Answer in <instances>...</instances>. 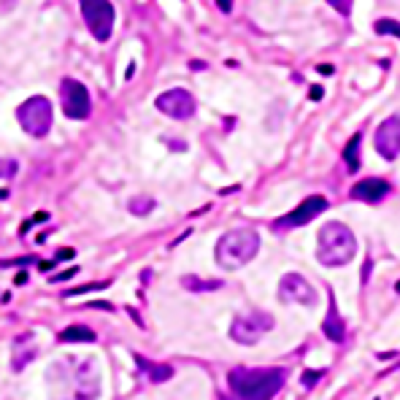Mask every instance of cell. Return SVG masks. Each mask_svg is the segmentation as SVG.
<instances>
[{"mask_svg":"<svg viewBox=\"0 0 400 400\" xmlns=\"http://www.w3.org/2000/svg\"><path fill=\"white\" fill-rule=\"evenodd\" d=\"M0 198H9V192H0Z\"/></svg>","mask_w":400,"mask_h":400,"instance_id":"cell-31","label":"cell"},{"mask_svg":"<svg viewBox=\"0 0 400 400\" xmlns=\"http://www.w3.org/2000/svg\"><path fill=\"white\" fill-rule=\"evenodd\" d=\"M376 152L384 157V160H398L400 154V117H389L376 127L374 135Z\"/></svg>","mask_w":400,"mask_h":400,"instance_id":"cell-12","label":"cell"},{"mask_svg":"<svg viewBox=\"0 0 400 400\" xmlns=\"http://www.w3.org/2000/svg\"><path fill=\"white\" fill-rule=\"evenodd\" d=\"M357 254V238L344 222H327L317 236V257L322 265H347Z\"/></svg>","mask_w":400,"mask_h":400,"instance_id":"cell-3","label":"cell"},{"mask_svg":"<svg viewBox=\"0 0 400 400\" xmlns=\"http://www.w3.org/2000/svg\"><path fill=\"white\" fill-rule=\"evenodd\" d=\"M57 260H73V249H60V252H57Z\"/></svg>","mask_w":400,"mask_h":400,"instance_id":"cell-27","label":"cell"},{"mask_svg":"<svg viewBox=\"0 0 400 400\" xmlns=\"http://www.w3.org/2000/svg\"><path fill=\"white\" fill-rule=\"evenodd\" d=\"M16 120L22 125V130L33 138H43L52 130V103L43 95L27 98L22 106L16 108Z\"/></svg>","mask_w":400,"mask_h":400,"instance_id":"cell-5","label":"cell"},{"mask_svg":"<svg viewBox=\"0 0 400 400\" xmlns=\"http://www.w3.org/2000/svg\"><path fill=\"white\" fill-rule=\"evenodd\" d=\"M389 184L384 179H362L352 187V198L362 200V203H379L389 195Z\"/></svg>","mask_w":400,"mask_h":400,"instance_id":"cell-13","label":"cell"},{"mask_svg":"<svg viewBox=\"0 0 400 400\" xmlns=\"http://www.w3.org/2000/svg\"><path fill=\"white\" fill-rule=\"evenodd\" d=\"M317 379H322V371H306V374L300 376V381L306 384V387H314V381Z\"/></svg>","mask_w":400,"mask_h":400,"instance_id":"cell-23","label":"cell"},{"mask_svg":"<svg viewBox=\"0 0 400 400\" xmlns=\"http://www.w3.org/2000/svg\"><path fill=\"white\" fill-rule=\"evenodd\" d=\"M76 276V268H70V270H65V273H57V276H52V281H68Z\"/></svg>","mask_w":400,"mask_h":400,"instance_id":"cell-26","label":"cell"},{"mask_svg":"<svg viewBox=\"0 0 400 400\" xmlns=\"http://www.w3.org/2000/svg\"><path fill=\"white\" fill-rule=\"evenodd\" d=\"M181 287L189 290V293H214V290H222V281L219 279H200V276H184L181 279Z\"/></svg>","mask_w":400,"mask_h":400,"instance_id":"cell-18","label":"cell"},{"mask_svg":"<svg viewBox=\"0 0 400 400\" xmlns=\"http://www.w3.org/2000/svg\"><path fill=\"white\" fill-rule=\"evenodd\" d=\"M106 284H84V287H76V290H70L65 293V298H73V295H81V293H93V290H103Z\"/></svg>","mask_w":400,"mask_h":400,"instance_id":"cell-22","label":"cell"},{"mask_svg":"<svg viewBox=\"0 0 400 400\" xmlns=\"http://www.w3.org/2000/svg\"><path fill=\"white\" fill-rule=\"evenodd\" d=\"M52 400H98L100 368L93 357H63L46 371Z\"/></svg>","mask_w":400,"mask_h":400,"instance_id":"cell-1","label":"cell"},{"mask_svg":"<svg viewBox=\"0 0 400 400\" xmlns=\"http://www.w3.org/2000/svg\"><path fill=\"white\" fill-rule=\"evenodd\" d=\"M219 400H227V398H219Z\"/></svg>","mask_w":400,"mask_h":400,"instance_id":"cell-32","label":"cell"},{"mask_svg":"<svg viewBox=\"0 0 400 400\" xmlns=\"http://www.w3.org/2000/svg\"><path fill=\"white\" fill-rule=\"evenodd\" d=\"M135 216H147L152 209H154V198H147V195H138V198L130 200V206H127Z\"/></svg>","mask_w":400,"mask_h":400,"instance_id":"cell-19","label":"cell"},{"mask_svg":"<svg viewBox=\"0 0 400 400\" xmlns=\"http://www.w3.org/2000/svg\"><path fill=\"white\" fill-rule=\"evenodd\" d=\"M154 106H157V111H160V114L171 117V120H189V117L195 114L198 103H195L192 93L181 90V87H174V90H168V93L157 95Z\"/></svg>","mask_w":400,"mask_h":400,"instance_id":"cell-9","label":"cell"},{"mask_svg":"<svg viewBox=\"0 0 400 400\" xmlns=\"http://www.w3.org/2000/svg\"><path fill=\"white\" fill-rule=\"evenodd\" d=\"M257 252H260V233L249 227L230 230L216 241V265L225 270H238L246 263H252Z\"/></svg>","mask_w":400,"mask_h":400,"instance_id":"cell-4","label":"cell"},{"mask_svg":"<svg viewBox=\"0 0 400 400\" xmlns=\"http://www.w3.org/2000/svg\"><path fill=\"white\" fill-rule=\"evenodd\" d=\"M57 341L60 344H93L95 333L90 327H84V325H70V327H65L63 333L57 335Z\"/></svg>","mask_w":400,"mask_h":400,"instance_id":"cell-16","label":"cell"},{"mask_svg":"<svg viewBox=\"0 0 400 400\" xmlns=\"http://www.w3.org/2000/svg\"><path fill=\"white\" fill-rule=\"evenodd\" d=\"M327 198H322V195H311V198H306L300 206H295L293 211L287 214V216H281V219H276L273 222V227L276 230H290V227H303L308 225L311 219H317L322 211H327Z\"/></svg>","mask_w":400,"mask_h":400,"instance_id":"cell-10","label":"cell"},{"mask_svg":"<svg viewBox=\"0 0 400 400\" xmlns=\"http://www.w3.org/2000/svg\"><path fill=\"white\" fill-rule=\"evenodd\" d=\"M330 6H333L335 11H341V14L352 11V3H349V0H347V3H341V0H330Z\"/></svg>","mask_w":400,"mask_h":400,"instance_id":"cell-25","label":"cell"},{"mask_svg":"<svg viewBox=\"0 0 400 400\" xmlns=\"http://www.w3.org/2000/svg\"><path fill=\"white\" fill-rule=\"evenodd\" d=\"M216 6H219V11H225V14L233 11V3H216Z\"/></svg>","mask_w":400,"mask_h":400,"instance_id":"cell-28","label":"cell"},{"mask_svg":"<svg viewBox=\"0 0 400 400\" xmlns=\"http://www.w3.org/2000/svg\"><path fill=\"white\" fill-rule=\"evenodd\" d=\"M81 16L90 27V33L95 36V41L106 43L114 33V6L106 0H84L81 3Z\"/></svg>","mask_w":400,"mask_h":400,"instance_id":"cell-8","label":"cell"},{"mask_svg":"<svg viewBox=\"0 0 400 400\" xmlns=\"http://www.w3.org/2000/svg\"><path fill=\"white\" fill-rule=\"evenodd\" d=\"M19 171V162L16 160H0V179H11Z\"/></svg>","mask_w":400,"mask_h":400,"instance_id":"cell-21","label":"cell"},{"mask_svg":"<svg viewBox=\"0 0 400 400\" xmlns=\"http://www.w3.org/2000/svg\"><path fill=\"white\" fill-rule=\"evenodd\" d=\"M270 330H273V317L268 311H249V314L233 320V325H230V338L236 344H243V347H254Z\"/></svg>","mask_w":400,"mask_h":400,"instance_id":"cell-6","label":"cell"},{"mask_svg":"<svg viewBox=\"0 0 400 400\" xmlns=\"http://www.w3.org/2000/svg\"><path fill=\"white\" fill-rule=\"evenodd\" d=\"M27 281V273H16V284H25Z\"/></svg>","mask_w":400,"mask_h":400,"instance_id":"cell-30","label":"cell"},{"mask_svg":"<svg viewBox=\"0 0 400 400\" xmlns=\"http://www.w3.org/2000/svg\"><path fill=\"white\" fill-rule=\"evenodd\" d=\"M287 381L284 368H233L227 374L230 392L238 400H273Z\"/></svg>","mask_w":400,"mask_h":400,"instance_id":"cell-2","label":"cell"},{"mask_svg":"<svg viewBox=\"0 0 400 400\" xmlns=\"http://www.w3.org/2000/svg\"><path fill=\"white\" fill-rule=\"evenodd\" d=\"M135 360H138V365L147 371L152 384H162V381H168V379L174 376V368H171L168 362H149V360H144V357H135Z\"/></svg>","mask_w":400,"mask_h":400,"instance_id":"cell-15","label":"cell"},{"mask_svg":"<svg viewBox=\"0 0 400 400\" xmlns=\"http://www.w3.org/2000/svg\"><path fill=\"white\" fill-rule=\"evenodd\" d=\"M27 263H38V257H19V260H3L0 265H27Z\"/></svg>","mask_w":400,"mask_h":400,"instance_id":"cell-24","label":"cell"},{"mask_svg":"<svg viewBox=\"0 0 400 400\" xmlns=\"http://www.w3.org/2000/svg\"><path fill=\"white\" fill-rule=\"evenodd\" d=\"M360 141H362V135L354 133L349 138L347 149H344V160H347L349 174H357V171H360Z\"/></svg>","mask_w":400,"mask_h":400,"instance_id":"cell-17","label":"cell"},{"mask_svg":"<svg viewBox=\"0 0 400 400\" xmlns=\"http://www.w3.org/2000/svg\"><path fill=\"white\" fill-rule=\"evenodd\" d=\"M374 30L379 33V36H395V38H400V22L398 19H379L374 25Z\"/></svg>","mask_w":400,"mask_h":400,"instance_id":"cell-20","label":"cell"},{"mask_svg":"<svg viewBox=\"0 0 400 400\" xmlns=\"http://www.w3.org/2000/svg\"><path fill=\"white\" fill-rule=\"evenodd\" d=\"M279 298L284 303H300V306H317V300H320L317 290L298 273H287L279 281Z\"/></svg>","mask_w":400,"mask_h":400,"instance_id":"cell-11","label":"cell"},{"mask_svg":"<svg viewBox=\"0 0 400 400\" xmlns=\"http://www.w3.org/2000/svg\"><path fill=\"white\" fill-rule=\"evenodd\" d=\"M60 103H63V114L68 120H87L93 114V98L90 90L76 79L60 81Z\"/></svg>","mask_w":400,"mask_h":400,"instance_id":"cell-7","label":"cell"},{"mask_svg":"<svg viewBox=\"0 0 400 400\" xmlns=\"http://www.w3.org/2000/svg\"><path fill=\"white\" fill-rule=\"evenodd\" d=\"M322 333L327 341H333V344H344V338H347V322L341 320V314H338V306H335V300L330 298V308H327V317L322 322Z\"/></svg>","mask_w":400,"mask_h":400,"instance_id":"cell-14","label":"cell"},{"mask_svg":"<svg viewBox=\"0 0 400 400\" xmlns=\"http://www.w3.org/2000/svg\"><path fill=\"white\" fill-rule=\"evenodd\" d=\"M311 98H314V100H317V98H322V90H320V87H314V90H311Z\"/></svg>","mask_w":400,"mask_h":400,"instance_id":"cell-29","label":"cell"}]
</instances>
